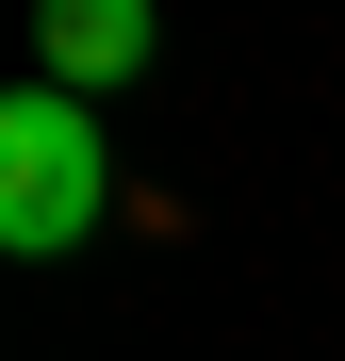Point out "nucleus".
<instances>
[{"label":"nucleus","mask_w":345,"mask_h":361,"mask_svg":"<svg viewBox=\"0 0 345 361\" xmlns=\"http://www.w3.org/2000/svg\"><path fill=\"white\" fill-rule=\"evenodd\" d=\"M99 214H115L99 99H66V82H17V99H0V247H17V263H66Z\"/></svg>","instance_id":"f257e3e1"},{"label":"nucleus","mask_w":345,"mask_h":361,"mask_svg":"<svg viewBox=\"0 0 345 361\" xmlns=\"http://www.w3.org/2000/svg\"><path fill=\"white\" fill-rule=\"evenodd\" d=\"M33 49H49L33 82H66V99H115V82H132L148 49H164V17H148V0H49V33H33Z\"/></svg>","instance_id":"f03ea898"}]
</instances>
